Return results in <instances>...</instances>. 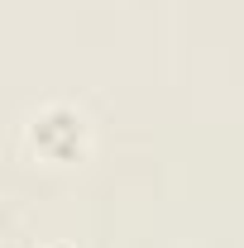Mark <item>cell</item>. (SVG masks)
Instances as JSON below:
<instances>
[{
    "label": "cell",
    "mask_w": 244,
    "mask_h": 248,
    "mask_svg": "<svg viewBox=\"0 0 244 248\" xmlns=\"http://www.w3.org/2000/svg\"><path fill=\"white\" fill-rule=\"evenodd\" d=\"M24 139H29V148L43 162H87L91 153V120L77 110V105H67V100H48V105H38L24 124Z\"/></svg>",
    "instance_id": "1"
},
{
    "label": "cell",
    "mask_w": 244,
    "mask_h": 248,
    "mask_svg": "<svg viewBox=\"0 0 244 248\" xmlns=\"http://www.w3.org/2000/svg\"><path fill=\"white\" fill-rule=\"evenodd\" d=\"M43 248H77V244H62V239H58V244H43Z\"/></svg>",
    "instance_id": "2"
}]
</instances>
